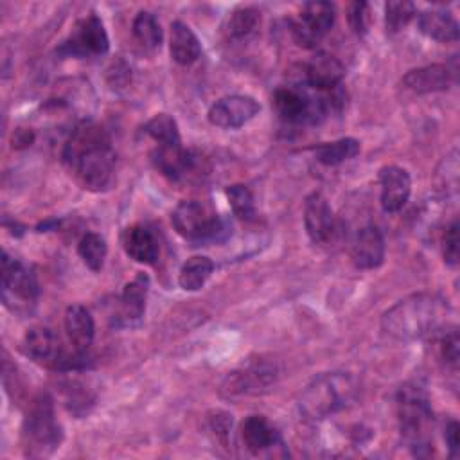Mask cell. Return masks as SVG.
Returning a JSON list of instances; mask_svg holds the SVG:
<instances>
[{"label":"cell","instance_id":"25","mask_svg":"<svg viewBox=\"0 0 460 460\" xmlns=\"http://www.w3.org/2000/svg\"><path fill=\"white\" fill-rule=\"evenodd\" d=\"M149 291V279L144 273H138L131 282L124 286L120 295V318L124 322L140 320L146 311V298Z\"/></svg>","mask_w":460,"mask_h":460},{"label":"cell","instance_id":"24","mask_svg":"<svg viewBox=\"0 0 460 460\" xmlns=\"http://www.w3.org/2000/svg\"><path fill=\"white\" fill-rule=\"evenodd\" d=\"M419 29L424 36L435 41H456L458 40V22L444 9H429L419 14Z\"/></svg>","mask_w":460,"mask_h":460},{"label":"cell","instance_id":"31","mask_svg":"<svg viewBox=\"0 0 460 460\" xmlns=\"http://www.w3.org/2000/svg\"><path fill=\"white\" fill-rule=\"evenodd\" d=\"M77 253L83 259V262L92 270V271H99L104 264L108 248H106V241L93 232H88L81 237L79 244H77Z\"/></svg>","mask_w":460,"mask_h":460},{"label":"cell","instance_id":"27","mask_svg":"<svg viewBox=\"0 0 460 460\" xmlns=\"http://www.w3.org/2000/svg\"><path fill=\"white\" fill-rule=\"evenodd\" d=\"M359 149H361L359 140L347 137V138H340L334 142L320 144L313 151H314V156L318 162H322L325 165H338L341 162L354 158L359 153Z\"/></svg>","mask_w":460,"mask_h":460},{"label":"cell","instance_id":"35","mask_svg":"<svg viewBox=\"0 0 460 460\" xmlns=\"http://www.w3.org/2000/svg\"><path fill=\"white\" fill-rule=\"evenodd\" d=\"M442 255L444 262L451 268L458 264V221L453 219L451 225L444 232L442 239Z\"/></svg>","mask_w":460,"mask_h":460},{"label":"cell","instance_id":"40","mask_svg":"<svg viewBox=\"0 0 460 460\" xmlns=\"http://www.w3.org/2000/svg\"><path fill=\"white\" fill-rule=\"evenodd\" d=\"M34 140V135H32V131H29V129H16L14 131V135H13V147H16V149H20V147H27V146H31V142Z\"/></svg>","mask_w":460,"mask_h":460},{"label":"cell","instance_id":"19","mask_svg":"<svg viewBox=\"0 0 460 460\" xmlns=\"http://www.w3.org/2000/svg\"><path fill=\"white\" fill-rule=\"evenodd\" d=\"M402 84L415 93L444 92L451 84V72L446 65H428L413 68L402 77Z\"/></svg>","mask_w":460,"mask_h":460},{"label":"cell","instance_id":"1","mask_svg":"<svg viewBox=\"0 0 460 460\" xmlns=\"http://www.w3.org/2000/svg\"><path fill=\"white\" fill-rule=\"evenodd\" d=\"M63 162L83 189L104 190L111 183L115 167V151L108 133L93 122L79 124L63 147Z\"/></svg>","mask_w":460,"mask_h":460},{"label":"cell","instance_id":"28","mask_svg":"<svg viewBox=\"0 0 460 460\" xmlns=\"http://www.w3.org/2000/svg\"><path fill=\"white\" fill-rule=\"evenodd\" d=\"M133 36L137 38V41L147 49V50H155L162 45V27L156 20V16L149 11H140L135 20H133Z\"/></svg>","mask_w":460,"mask_h":460},{"label":"cell","instance_id":"15","mask_svg":"<svg viewBox=\"0 0 460 460\" xmlns=\"http://www.w3.org/2000/svg\"><path fill=\"white\" fill-rule=\"evenodd\" d=\"M381 185V207L385 212H399L411 192V178L406 169L397 165H386L379 171Z\"/></svg>","mask_w":460,"mask_h":460},{"label":"cell","instance_id":"10","mask_svg":"<svg viewBox=\"0 0 460 460\" xmlns=\"http://www.w3.org/2000/svg\"><path fill=\"white\" fill-rule=\"evenodd\" d=\"M336 9L331 2H307L300 9V16L291 25L295 41L304 49H313L334 25Z\"/></svg>","mask_w":460,"mask_h":460},{"label":"cell","instance_id":"11","mask_svg":"<svg viewBox=\"0 0 460 460\" xmlns=\"http://www.w3.org/2000/svg\"><path fill=\"white\" fill-rule=\"evenodd\" d=\"M275 377L277 370L271 363L264 359L250 361L246 367H241L225 377L221 385V395L228 399L257 395L266 392L275 383Z\"/></svg>","mask_w":460,"mask_h":460},{"label":"cell","instance_id":"22","mask_svg":"<svg viewBox=\"0 0 460 460\" xmlns=\"http://www.w3.org/2000/svg\"><path fill=\"white\" fill-rule=\"evenodd\" d=\"M151 160L155 167L167 178L178 180L187 171L194 167V156L178 146H156V149L151 153Z\"/></svg>","mask_w":460,"mask_h":460},{"label":"cell","instance_id":"23","mask_svg":"<svg viewBox=\"0 0 460 460\" xmlns=\"http://www.w3.org/2000/svg\"><path fill=\"white\" fill-rule=\"evenodd\" d=\"M169 50H171V58L178 65H190L199 58L201 43L187 23L176 20L171 23Z\"/></svg>","mask_w":460,"mask_h":460},{"label":"cell","instance_id":"3","mask_svg":"<svg viewBox=\"0 0 460 460\" xmlns=\"http://www.w3.org/2000/svg\"><path fill=\"white\" fill-rule=\"evenodd\" d=\"M358 386L347 372H325L316 376L302 392L298 399V410L307 420H323L347 406L356 399Z\"/></svg>","mask_w":460,"mask_h":460},{"label":"cell","instance_id":"5","mask_svg":"<svg viewBox=\"0 0 460 460\" xmlns=\"http://www.w3.org/2000/svg\"><path fill=\"white\" fill-rule=\"evenodd\" d=\"M23 449L27 456L41 458L59 447L63 438L61 426L54 411V401L49 394H40L29 404V410L22 426Z\"/></svg>","mask_w":460,"mask_h":460},{"label":"cell","instance_id":"30","mask_svg":"<svg viewBox=\"0 0 460 460\" xmlns=\"http://www.w3.org/2000/svg\"><path fill=\"white\" fill-rule=\"evenodd\" d=\"M259 20L261 13L255 7H237L228 14L225 22V32L234 40L244 38L255 31Z\"/></svg>","mask_w":460,"mask_h":460},{"label":"cell","instance_id":"7","mask_svg":"<svg viewBox=\"0 0 460 460\" xmlns=\"http://www.w3.org/2000/svg\"><path fill=\"white\" fill-rule=\"evenodd\" d=\"M271 104L279 119L289 124L320 122L327 113V99L314 97L293 86H280L271 95Z\"/></svg>","mask_w":460,"mask_h":460},{"label":"cell","instance_id":"29","mask_svg":"<svg viewBox=\"0 0 460 460\" xmlns=\"http://www.w3.org/2000/svg\"><path fill=\"white\" fill-rule=\"evenodd\" d=\"M144 131L158 146H178V144H181L176 120L167 113H158L153 119H149L144 126Z\"/></svg>","mask_w":460,"mask_h":460},{"label":"cell","instance_id":"36","mask_svg":"<svg viewBox=\"0 0 460 460\" xmlns=\"http://www.w3.org/2000/svg\"><path fill=\"white\" fill-rule=\"evenodd\" d=\"M349 25L356 34H365L368 29V4L367 2H352L349 5Z\"/></svg>","mask_w":460,"mask_h":460},{"label":"cell","instance_id":"21","mask_svg":"<svg viewBox=\"0 0 460 460\" xmlns=\"http://www.w3.org/2000/svg\"><path fill=\"white\" fill-rule=\"evenodd\" d=\"M241 438L248 451L261 453L280 444L277 429L262 415H250L241 424Z\"/></svg>","mask_w":460,"mask_h":460},{"label":"cell","instance_id":"32","mask_svg":"<svg viewBox=\"0 0 460 460\" xmlns=\"http://www.w3.org/2000/svg\"><path fill=\"white\" fill-rule=\"evenodd\" d=\"M226 198L230 201L232 212L243 219V221H252L255 217V203H253V194L246 185H230L226 189Z\"/></svg>","mask_w":460,"mask_h":460},{"label":"cell","instance_id":"6","mask_svg":"<svg viewBox=\"0 0 460 460\" xmlns=\"http://www.w3.org/2000/svg\"><path fill=\"white\" fill-rule=\"evenodd\" d=\"M25 354L38 365L63 372L86 367V352H68L59 336L49 327H32L23 338Z\"/></svg>","mask_w":460,"mask_h":460},{"label":"cell","instance_id":"12","mask_svg":"<svg viewBox=\"0 0 460 460\" xmlns=\"http://www.w3.org/2000/svg\"><path fill=\"white\" fill-rule=\"evenodd\" d=\"M38 282L34 273L20 261L11 259L5 252L2 255V298L11 309L32 304L38 296Z\"/></svg>","mask_w":460,"mask_h":460},{"label":"cell","instance_id":"37","mask_svg":"<svg viewBox=\"0 0 460 460\" xmlns=\"http://www.w3.org/2000/svg\"><path fill=\"white\" fill-rule=\"evenodd\" d=\"M207 422H208V429L216 435V438L219 442L226 444L228 431L232 426V415H228L226 411H221V410H214L207 415Z\"/></svg>","mask_w":460,"mask_h":460},{"label":"cell","instance_id":"8","mask_svg":"<svg viewBox=\"0 0 460 460\" xmlns=\"http://www.w3.org/2000/svg\"><path fill=\"white\" fill-rule=\"evenodd\" d=\"M171 223L174 230L189 241H210L223 230L221 219L194 199L180 201L171 212Z\"/></svg>","mask_w":460,"mask_h":460},{"label":"cell","instance_id":"16","mask_svg":"<svg viewBox=\"0 0 460 460\" xmlns=\"http://www.w3.org/2000/svg\"><path fill=\"white\" fill-rule=\"evenodd\" d=\"M304 75L309 86L331 92L336 90L345 75V68L338 58L327 52H316L305 65Z\"/></svg>","mask_w":460,"mask_h":460},{"label":"cell","instance_id":"33","mask_svg":"<svg viewBox=\"0 0 460 460\" xmlns=\"http://www.w3.org/2000/svg\"><path fill=\"white\" fill-rule=\"evenodd\" d=\"M415 16V5L406 0H392L385 5V23L388 32L402 31Z\"/></svg>","mask_w":460,"mask_h":460},{"label":"cell","instance_id":"20","mask_svg":"<svg viewBox=\"0 0 460 460\" xmlns=\"http://www.w3.org/2000/svg\"><path fill=\"white\" fill-rule=\"evenodd\" d=\"M122 248L128 257L140 264H153L158 257L156 237L144 225H133L122 232Z\"/></svg>","mask_w":460,"mask_h":460},{"label":"cell","instance_id":"14","mask_svg":"<svg viewBox=\"0 0 460 460\" xmlns=\"http://www.w3.org/2000/svg\"><path fill=\"white\" fill-rule=\"evenodd\" d=\"M304 226L309 239L316 244L327 243L334 234V216L322 192H311L304 203Z\"/></svg>","mask_w":460,"mask_h":460},{"label":"cell","instance_id":"4","mask_svg":"<svg viewBox=\"0 0 460 460\" xmlns=\"http://www.w3.org/2000/svg\"><path fill=\"white\" fill-rule=\"evenodd\" d=\"M397 419L404 442L422 455L431 446L429 429L433 426V410L428 392L419 383H406L397 392Z\"/></svg>","mask_w":460,"mask_h":460},{"label":"cell","instance_id":"18","mask_svg":"<svg viewBox=\"0 0 460 460\" xmlns=\"http://www.w3.org/2000/svg\"><path fill=\"white\" fill-rule=\"evenodd\" d=\"M65 331L74 350L86 352L95 336V323L90 311L81 304H72L65 311Z\"/></svg>","mask_w":460,"mask_h":460},{"label":"cell","instance_id":"39","mask_svg":"<svg viewBox=\"0 0 460 460\" xmlns=\"http://www.w3.org/2000/svg\"><path fill=\"white\" fill-rule=\"evenodd\" d=\"M444 438L449 449V456L455 458L458 455V422L451 419L444 429Z\"/></svg>","mask_w":460,"mask_h":460},{"label":"cell","instance_id":"13","mask_svg":"<svg viewBox=\"0 0 460 460\" xmlns=\"http://www.w3.org/2000/svg\"><path fill=\"white\" fill-rule=\"evenodd\" d=\"M261 111V104L250 95H226L216 101L207 117L208 122L223 129H237Z\"/></svg>","mask_w":460,"mask_h":460},{"label":"cell","instance_id":"17","mask_svg":"<svg viewBox=\"0 0 460 460\" xmlns=\"http://www.w3.org/2000/svg\"><path fill=\"white\" fill-rule=\"evenodd\" d=\"M350 257L359 270L379 268L385 261V237L381 230L374 225L363 226L352 243Z\"/></svg>","mask_w":460,"mask_h":460},{"label":"cell","instance_id":"34","mask_svg":"<svg viewBox=\"0 0 460 460\" xmlns=\"http://www.w3.org/2000/svg\"><path fill=\"white\" fill-rule=\"evenodd\" d=\"M438 336V352L440 359L444 361L446 367L456 370L458 367V358H460V340H458V331L455 325H447Z\"/></svg>","mask_w":460,"mask_h":460},{"label":"cell","instance_id":"2","mask_svg":"<svg viewBox=\"0 0 460 460\" xmlns=\"http://www.w3.org/2000/svg\"><path fill=\"white\" fill-rule=\"evenodd\" d=\"M449 302L437 293H413L395 302L381 316V329L394 340L411 341L437 336L449 323Z\"/></svg>","mask_w":460,"mask_h":460},{"label":"cell","instance_id":"9","mask_svg":"<svg viewBox=\"0 0 460 460\" xmlns=\"http://www.w3.org/2000/svg\"><path fill=\"white\" fill-rule=\"evenodd\" d=\"M108 49L110 40L102 22L95 14H90L74 27V31L61 43L58 52L68 58H95L106 54Z\"/></svg>","mask_w":460,"mask_h":460},{"label":"cell","instance_id":"26","mask_svg":"<svg viewBox=\"0 0 460 460\" xmlns=\"http://www.w3.org/2000/svg\"><path fill=\"white\" fill-rule=\"evenodd\" d=\"M214 271V262L205 255L190 257L180 270L178 284L185 291H198L208 280Z\"/></svg>","mask_w":460,"mask_h":460},{"label":"cell","instance_id":"38","mask_svg":"<svg viewBox=\"0 0 460 460\" xmlns=\"http://www.w3.org/2000/svg\"><path fill=\"white\" fill-rule=\"evenodd\" d=\"M93 402V399L88 395V392L84 390V386L77 385V383H70L68 390H66V404L70 408V411L74 413H83L88 410V406Z\"/></svg>","mask_w":460,"mask_h":460}]
</instances>
